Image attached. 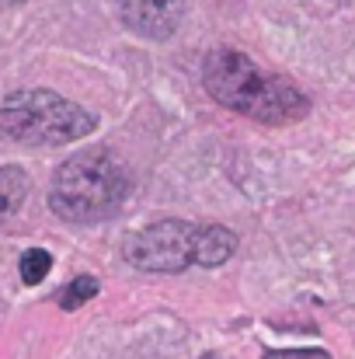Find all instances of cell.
Instances as JSON below:
<instances>
[{"mask_svg":"<svg viewBox=\"0 0 355 359\" xmlns=\"http://www.w3.org/2000/svg\"><path fill=\"white\" fill-rule=\"evenodd\" d=\"M202 84L213 102L265 126H289L310 112L307 95L279 74L261 70L237 49H213L202 63Z\"/></svg>","mask_w":355,"mask_h":359,"instance_id":"6da1fadb","label":"cell"},{"mask_svg":"<svg viewBox=\"0 0 355 359\" xmlns=\"http://www.w3.org/2000/svg\"><path fill=\"white\" fill-rule=\"evenodd\" d=\"M129 192V175L102 147L67 157L49 185V206L67 224H98L112 217Z\"/></svg>","mask_w":355,"mask_h":359,"instance_id":"7a4b0ae2","label":"cell"},{"mask_svg":"<svg viewBox=\"0 0 355 359\" xmlns=\"http://www.w3.org/2000/svg\"><path fill=\"white\" fill-rule=\"evenodd\" d=\"M95 129V116L56 91H14L0 105V136L25 147H63Z\"/></svg>","mask_w":355,"mask_h":359,"instance_id":"3957f363","label":"cell"},{"mask_svg":"<svg viewBox=\"0 0 355 359\" xmlns=\"http://www.w3.org/2000/svg\"><path fill=\"white\" fill-rule=\"evenodd\" d=\"M199 231L188 220H160L150 224L143 231H136L132 238L122 244V258L143 272H185L195 265V251H199Z\"/></svg>","mask_w":355,"mask_h":359,"instance_id":"277c9868","label":"cell"},{"mask_svg":"<svg viewBox=\"0 0 355 359\" xmlns=\"http://www.w3.org/2000/svg\"><path fill=\"white\" fill-rule=\"evenodd\" d=\"M122 21L146 39H171L188 11V0H116Z\"/></svg>","mask_w":355,"mask_h":359,"instance_id":"5b68a950","label":"cell"},{"mask_svg":"<svg viewBox=\"0 0 355 359\" xmlns=\"http://www.w3.org/2000/svg\"><path fill=\"white\" fill-rule=\"evenodd\" d=\"M237 251V234L227 231V227H202L199 231V251H195V265L202 269H216L223 265L230 255Z\"/></svg>","mask_w":355,"mask_h":359,"instance_id":"8992f818","label":"cell"},{"mask_svg":"<svg viewBox=\"0 0 355 359\" xmlns=\"http://www.w3.org/2000/svg\"><path fill=\"white\" fill-rule=\"evenodd\" d=\"M25 196H28V175L14 164L0 168V227L21 210Z\"/></svg>","mask_w":355,"mask_h":359,"instance_id":"52a82bcc","label":"cell"},{"mask_svg":"<svg viewBox=\"0 0 355 359\" xmlns=\"http://www.w3.org/2000/svg\"><path fill=\"white\" fill-rule=\"evenodd\" d=\"M18 269H21V283L25 286H39L49 276V269H53V255L46 248H28L21 255V265Z\"/></svg>","mask_w":355,"mask_h":359,"instance_id":"ba28073f","label":"cell"},{"mask_svg":"<svg viewBox=\"0 0 355 359\" xmlns=\"http://www.w3.org/2000/svg\"><path fill=\"white\" fill-rule=\"evenodd\" d=\"M91 297H98V279H95V276H77L70 286L60 290V307H63V311H77V307H84Z\"/></svg>","mask_w":355,"mask_h":359,"instance_id":"9c48e42d","label":"cell"},{"mask_svg":"<svg viewBox=\"0 0 355 359\" xmlns=\"http://www.w3.org/2000/svg\"><path fill=\"white\" fill-rule=\"evenodd\" d=\"M261 359H331L324 349H268Z\"/></svg>","mask_w":355,"mask_h":359,"instance_id":"30bf717a","label":"cell"},{"mask_svg":"<svg viewBox=\"0 0 355 359\" xmlns=\"http://www.w3.org/2000/svg\"><path fill=\"white\" fill-rule=\"evenodd\" d=\"M18 4H25V0H0V7H18Z\"/></svg>","mask_w":355,"mask_h":359,"instance_id":"8fae6325","label":"cell"},{"mask_svg":"<svg viewBox=\"0 0 355 359\" xmlns=\"http://www.w3.org/2000/svg\"><path fill=\"white\" fill-rule=\"evenodd\" d=\"M202 359H220V356H213V353H206V356H202Z\"/></svg>","mask_w":355,"mask_h":359,"instance_id":"7c38bea8","label":"cell"}]
</instances>
